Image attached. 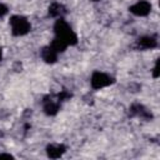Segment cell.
<instances>
[{
	"instance_id": "cell-1",
	"label": "cell",
	"mask_w": 160,
	"mask_h": 160,
	"mask_svg": "<svg viewBox=\"0 0 160 160\" xmlns=\"http://www.w3.org/2000/svg\"><path fill=\"white\" fill-rule=\"evenodd\" d=\"M54 31H55L56 38H60L61 40H64L68 44V46L69 45H75L78 42L76 34L71 30V28L68 25V22L62 18L56 20V22L54 25Z\"/></svg>"
},
{
	"instance_id": "cell-2",
	"label": "cell",
	"mask_w": 160,
	"mask_h": 160,
	"mask_svg": "<svg viewBox=\"0 0 160 160\" xmlns=\"http://www.w3.org/2000/svg\"><path fill=\"white\" fill-rule=\"evenodd\" d=\"M10 26H11V32L15 36L26 35L31 29L28 19L24 16H20V15H14L10 18Z\"/></svg>"
},
{
	"instance_id": "cell-3",
	"label": "cell",
	"mask_w": 160,
	"mask_h": 160,
	"mask_svg": "<svg viewBox=\"0 0 160 160\" xmlns=\"http://www.w3.org/2000/svg\"><path fill=\"white\" fill-rule=\"evenodd\" d=\"M91 86L94 89H102L105 86H109L114 82V78H111L110 75L105 74V72H100V71H95L91 76Z\"/></svg>"
},
{
	"instance_id": "cell-4",
	"label": "cell",
	"mask_w": 160,
	"mask_h": 160,
	"mask_svg": "<svg viewBox=\"0 0 160 160\" xmlns=\"http://www.w3.org/2000/svg\"><path fill=\"white\" fill-rule=\"evenodd\" d=\"M150 10H151V5L145 0H140L136 4L130 6V11L138 16H146L150 12Z\"/></svg>"
},
{
	"instance_id": "cell-5",
	"label": "cell",
	"mask_w": 160,
	"mask_h": 160,
	"mask_svg": "<svg viewBox=\"0 0 160 160\" xmlns=\"http://www.w3.org/2000/svg\"><path fill=\"white\" fill-rule=\"evenodd\" d=\"M130 114L132 115V116H140V118H142V119H151L152 118V115H151V112L149 111V110H146L142 105H140V104H134V105H131V108H130Z\"/></svg>"
},
{
	"instance_id": "cell-6",
	"label": "cell",
	"mask_w": 160,
	"mask_h": 160,
	"mask_svg": "<svg viewBox=\"0 0 160 160\" xmlns=\"http://www.w3.org/2000/svg\"><path fill=\"white\" fill-rule=\"evenodd\" d=\"M66 148L62 145V144H56V145H49L46 148V152H48V156L51 158V159H58L60 158L64 152H65Z\"/></svg>"
},
{
	"instance_id": "cell-7",
	"label": "cell",
	"mask_w": 160,
	"mask_h": 160,
	"mask_svg": "<svg viewBox=\"0 0 160 160\" xmlns=\"http://www.w3.org/2000/svg\"><path fill=\"white\" fill-rule=\"evenodd\" d=\"M41 58L45 62L48 64H52L56 61L58 59V52L49 45V46H45L42 50H41Z\"/></svg>"
},
{
	"instance_id": "cell-8",
	"label": "cell",
	"mask_w": 160,
	"mask_h": 160,
	"mask_svg": "<svg viewBox=\"0 0 160 160\" xmlns=\"http://www.w3.org/2000/svg\"><path fill=\"white\" fill-rule=\"evenodd\" d=\"M136 45L140 49H154V48H156L158 41L152 36H142V38H140L138 40Z\"/></svg>"
},
{
	"instance_id": "cell-9",
	"label": "cell",
	"mask_w": 160,
	"mask_h": 160,
	"mask_svg": "<svg viewBox=\"0 0 160 160\" xmlns=\"http://www.w3.org/2000/svg\"><path fill=\"white\" fill-rule=\"evenodd\" d=\"M65 12H66L65 6L61 5V4H59V2H52L49 6V15L52 16V18L60 19V18H62L65 15Z\"/></svg>"
},
{
	"instance_id": "cell-10",
	"label": "cell",
	"mask_w": 160,
	"mask_h": 160,
	"mask_svg": "<svg viewBox=\"0 0 160 160\" xmlns=\"http://www.w3.org/2000/svg\"><path fill=\"white\" fill-rule=\"evenodd\" d=\"M44 111L48 115H55L59 111V101H54V100H45L44 104Z\"/></svg>"
},
{
	"instance_id": "cell-11",
	"label": "cell",
	"mask_w": 160,
	"mask_h": 160,
	"mask_svg": "<svg viewBox=\"0 0 160 160\" xmlns=\"http://www.w3.org/2000/svg\"><path fill=\"white\" fill-rule=\"evenodd\" d=\"M56 52H62L66 48H68V44L64 41V40H61L60 38H56L55 36V39L52 40V42H51V45H50Z\"/></svg>"
},
{
	"instance_id": "cell-12",
	"label": "cell",
	"mask_w": 160,
	"mask_h": 160,
	"mask_svg": "<svg viewBox=\"0 0 160 160\" xmlns=\"http://www.w3.org/2000/svg\"><path fill=\"white\" fill-rule=\"evenodd\" d=\"M8 14V6L4 4H0V18Z\"/></svg>"
},
{
	"instance_id": "cell-13",
	"label": "cell",
	"mask_w": 160,
	"mask_h": 160,
	"mask_svg": "<svg viewBox=\"0 0 160 160\" xmlns=\"http://www.w3.org/2000/svg\"><path fill=\"white\" fill-rule=\"evenodd\" d=\"M152 76H154V78H158V76H159V60H156V62H155L154 71H152Z\"/></svg>"
},
{
	"instance_id": "cell-14",
	"label": "cell",
	"mask_w": 160,
	"mask_h": 160,
	"mask_svg": "<svg viewBox=\"0 0 160 160\" xmlns=\"http://www.w3.org/2000/svg\"><path fill=\"white\" fill-rule=\"evenodd\" d=\"M0 158H14L12 155H10V154H0Z\"/></svg>"
},
{
	"instance_id": "cell-15",
	"label": "cell",
	"mask_w": 160,
	"mask_h": 160,
	"mask_svg": "<svg viewBox=\"0 0 160 160\" xmlns=\"http://www.w3.org/2000/svg\"><path fill=\"white\" fill-rule=\"evenodd\" d=\"M1 58H2V51H1V48H0V60H1Z\"/></svg>"
},
{
	"instance_id": "cell-16",
	"label": "cell",
	"mask_w": 160,
	"mask_h": 160,
	"mask_svg": "<svg viewBox=\"0 0 160 160\" xmlns=\"http://www.w3.org/2000/svg\"><path fill=\"white\" fill-rule=\"evenodd\" d=\"M91 1H99V0H91Z\"/></svg>"
}]
</instances>
